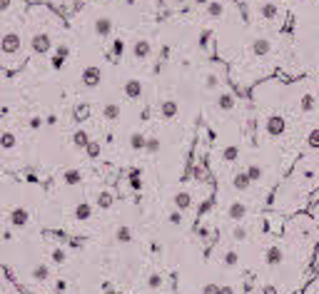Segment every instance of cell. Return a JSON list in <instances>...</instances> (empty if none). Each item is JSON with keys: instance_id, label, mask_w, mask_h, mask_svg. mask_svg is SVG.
<instances>
[{"instance_id": "6da1fadb", "label": "cell", "mask_w": 319, "mask_h": 294, "mask_svg": "<svg viewBox=\"0 0 319 294\" xmlns=\"http://www.w3.org/2000/svg\"><path fill=\"white\" fill-rule=\"evenodd\" d=\"M20 48H23V40H20V35H18V33H5V35H3V40H0V50H3V55H5V58L18 55V53H20Z\"/></svg>"}, {"instance_id": "7a4b0ae2", "label": "cell", "mask_w": 319, "mask_h": 294, "mask_svg": "<svg viewBox=\"0 0 319 294\" xmlns=\"http://www.w3.org/2000/svg\"><path fill=\"white\" fill-rule=\"evenodd\" d=\"M80 82H82V87H87V90L100 87V82H102V70H100V68H95V65L85 68V70H82V75H80Z\"/></svg>"}, {"instance_id": "3957f363", "label": "cell", "mask_w": 319, "mask_h": 294, "mask_svg": "<svg viewBox=\"0 0 319 294\" xmlns=\"http://www.w3.org/2000/svg\"><path fill=\"white\" fill-rule=\"evenodd\" d=\"M264 130H267L269 137H279V135H284V130H287V120H284L282 115H269V117L264 120Z\"/></svg>"}, {"instance_id": "277c9868", "label": "cell", "mask_w": 319, "mask_h": 294, "mask_svg": "<svg viewBox=\"0 0 319 294\" xmlns=\"http://www.w3.org/2000/svg\"><path fill=\"white\" fill-rule=\"evenodd\" d=\"M30 48H33L35 55H48L50 48H53V40H50L48 33H35L33 40H30Z\"/></svg>"}, {"instance_id": "5b68a950", "label": "cell", "mask_w": 319, "mask_h": 294, "mask_svg": "<svg viewBox=\"0 0 319 294\" xmlns=\"http://www.w3.org/2000/svg\"><path fill=\"white\" fill-rule=\"evenodd\" d=\"M150 53H152V45H150V40H145V38H140V40H135L132 43V58L135 60H147L150 58Z\"/></svg>"}, {"instance_id": "8992f818", "label": "cell", "mask_w": 319, "mask_h": 294, "mask_svg": "<svg viewBox=\"0 0 319 294\" xmlns=\"http://www.w3.org/2000/svg\"><path fill=\"white\" fill-rule=\"evenodd\" d=\"M177 112H180V105L175 100H162L160 102V117L162 120H175Z\"/></svg>"}, {"instance_id": "52a82bcc", "label": "cell", "mask_w": 319, "mask_h": 294, "mask_svg": "<svg viewBox=\"0 0 319 294\" xmlns=\"http://www.w3.org/2000/svg\"><path fill=\"white\" fill-rule=\"evenodd\" d=\"M68 55H70V48L63 43V45H58L55 48V53H53V60H50V65H53V70H60L65 63H68Z\"/></svg>"}, {"instance_id": "ba28073f", "label": "cell", "mask_w": 319, "mask_h": 294, "mask_svg": "<svg viewBox=\"0 0 319 294\" xmlns=\"http://www.w3.org/2000/svg\"><path fill=\"white\" fill-rule=\"evenodd\" d=\"M252 55L254 58H264V55H269L272 53V43L267 40V38H257V40H252Z\"/></svg>"}, {"instance_id": "9c48e42d", "label": "cell", "mask_w": 319, "mask_h": 294, "mask_svg": "<svg viewBox=\"0 0 319 294\" xmlns=\"http://www.w3.org/2000/svg\"><path fill=\"white\" fill-rule=\"evenodd\" d=\"M142 92H145V87H142V82H140L137 77H132V80L125 82V95H127V100H140Z\"/></svg>"}, {"instance_id": "30bf717a", "label": "cell", "mask_w": 319, "mask_h": 294, "mask_svg": "<svg viewBox=\"0 0 319 294\" xmlns=\"http://www.w3.org/2000/svg\"><path fill=\"white\" fill-rule=\"evenodd\" d=\"M28 222H30V212L25 207H15L10 212V224L13 227H28Z\"/></svg>"}, {"instance_id": "8fae6325", "label": "cell", "mask_w": 319, "mask_h": 294, "mask_svg": "<svg viewBox=\"0 0 319 294\" xmlns=\"http://www.w3.org/2000/svg\"><path fill=\"white\" fill-rule=\"evenodd\" d=\"M227 217H230V220H235V222L244 220V217H247V205H244V202H239V200H237V202H232V205L227 207Z\"/></svg>"}, {"instance_id": "7c38bea8", "label": "cell", "mask_w": 319, "mask_h": 294, "mask_svg": "<svg viewBox=\"0 0 319 294\" xmlns=\"http://www.w3.org/2000/svg\"><path fill=\"white\" fill-rule=\"evenodd\" d=\"M282 259H284V252H282V247H279V244H274V247H269V249L264 252V262H267L269 267L282 264Z\"/></svg>"}, {"instance_id": "4fadbf2b", "label": "cell", "mask_w": 319, "mask_h": 294, "mask_svg": "<svg viewBox=\"0 0 319 294\" xmlns=\"http://www.w3.org/2000/svg\"><path fill=\"white\" fill-rule=\"evenodd\" d=\"M92 30H95L97 38H107V35L112 33V20H110V18H97L95 25H92Z\"/></svg>"}, {"instance_id": "5bb4252c", "label": "cell", "mask_w": 319, "mask_h": 294, "mask_svg": "<svg viewBox=\"0 0 319 294\" xmlns=\"http://www.w3.org/2000/svg\"><path fill=\"white\" fill-rule=\"evenodd\" d=\"M235 102H237L235 95L225 90V92H220V97H217V110H220V112H230V110H235Z\"/></svg>"}, {"instance_id": "9a60e30c", "label": "cell", "mask_w": 319, "mask_h": 294, "mask_svg": "<svg viewBox=\"0 0 319 294\" xmlns=\"http://www.w3.org/2000/svg\"><path fill=\"white\" fill-rule=\"evenodd\" d=\"M232 187H235L237 192H247V190L252 187V180H249L247 170H244V172H237V175L232 177Z\"/></svg>"}, {"instance_id": "2e32d148", "label": "cell", "mask_w": 319, "mask_h": 294, "mask_svg": "<svg viewBox=\"0 0 319 294\" xmlns=\"http://www.w3.org/2000/svg\"><path fill=\"white\" fill-rule=\"evenodd\" d=\"M30 279L33 282H48L50 279V267L48 264H35L30 269Z\"/></svg>"}, {"instance_id": "e0dca14e", "label": "cell", "mask_w": 319, "mask_h": 294, "mask_svg": "<svg viewBox=\"0 0 319 294\" xmlns=\"http://www.w3.org/2000/svg\"><path fill=\"white\" fill-rule=\"evenodd\" d=\"M172 202H175V210H190L192 207V195L190 192H177L175 197H172Z\"/></svg>"}, {"instance_id": "ac0fdd59", "label": "cell", "mask_w": 319, "mask_h": 294, "mask_svg": "<svg viewBox=\"0 0 319 294\" xmlns=\"http://www.w3.org/2000/svg\"><path fill=\"white\" fill-rule=\"evenodd\" d=\"M259 15H262L264 20H274V18L279 15V10H277V5L272 3V0H264V3L259 5Z\"/></svg>"}, {"instance_id": "d6986e66", "label": "cell", "mask_w": 319, "mask_h": 294, "mask_svg": "<svg viewBox=\"0 0 319 294\" xmlns=\"http://www.w3.org/2000/svg\"><path fill=\"white\" fill-rule=\"evenodd\" d=\"M63 182H65L68 187H78V185L82 182V172H80V170H65V172H63Z\"/></svg>"}, {"instance_id": "ffe728a7", "label": "cell", "mask_w": 319, "mask_h": 294, "mask_svg": "<svg viewBox=\"0 0 319 294\" xmlns=\"http://www.w3.org/2000/svg\"><path fill=\"white\" fill-rule=\"evenodd\" d=\"M127 185H130L132 190H142V170H140V167H132V170L127 172Z\"/></svg>"}, {"instance_id": "44dd1931", "label": "cell", "mask_w": 319, "mask_h": 294, "mask_svg": "<svg viewBox=\"0 0 319 294\" xmlns=\"http://www.w3.org/2000/svg\"><path fill=\"white\" fill-rule=\"evenodd\" d=\"M90 145V137L85 130H75L73 132V147H78V150H85V147Z\"/></svg>"}, {"instance_id": "7402d4cb", "label": "cell", "mask_w": 319, "mask_h": 294, "mask_svg": "<svg viewBox=\"0 0 319 294\" xmlns=\"http://www.w3.org/2000/svg\"><path fill=\"white\" fill-rule=\"evenodd\" d=\"M130 147H132L135 152L145 150V147H147V137H145L142 132H132V135H130Z\"/></svg>"}, {"instance_id": "603a6c76", "label": "cell", "mask_w": 319, "mask_h": 294, "mask_svg": "<svg viewBox=\"0 0 319 294\" xmlns=\"http://www.w3.org/2000/svg\"><path fill=\"white\" fill-rule=\"evenodd\" d=\"M112 202H115V195H112L110 190H102V192L97 195V207H100V210H110Z\"/></svg>"}, {"instance_id": "cb8c5ba5", "label": "cell", "mask_w": 319, "mask_h": 294, "mask_svg": "<svg viewBox=\"0 0 319 294\" xmlns=\"http://www.w3.org/2000/svg\"><path fill=\"white\" fill-rule=\"evenodd\" d=\"M15 145H18V137L10 130H5L3 135H0V147H3V150H13Z\"/></svg>"}, {"instance_id": "d4e9b609", "label": "cell", "mask_w": 319, "mask_h": 294, "mask_svg": "<svg viewBox=\"0 0 319 294\" xmlns=\"http://www.w3.org/2000/svg\"><path fill=\"white\" fill-rule=\"evenodd\" d=\"M75 217H78L80 222H87V220L92 217V207H90L87 202H80V205L75 207Z\"/></svg>"}, {"instance_id": "484cf974", "label": "cell", "mask_w": 319, "mask_h": 294, "mask_svg": "<svg viewBox=\"0 0 319 294\" xmlns=\"http://www.w3.org/2000/svg\"><path fill=\"white\" fill-rule=\"evenodd\" d=\"M115 239H117L120 244H130V242H132V229L125 227V224L117 227V229H115Z\"/></svg>"}, {"instance_id": "4316f807", "label": "cell", "mask_w": 319, "mask_h": 294, "mask_svg": "<svg viewBox=\"0 0 319 294\" xmlns=\"http://www.w3.org/2000/svg\"><path fill=\"white\" fill-rule=\"evenodd\" d=\"M207 15H210V18H215V20H217V18H222V15H225V5L220 3V0H210V5H207Z\"/></svg>"}, {"instance_id": "83f0119b", "label": "cell", "mask_w": 319, "mask_h": 294, "mask_svg": "<svg viewBox=\"0 0 319 294\" xmlns=\"http://www.w3.org/2000/svg\"><path fill=\"white\" fill-rule=\"evenodd\" d=\"M102 117H105V120H120V105L107 102V105L102 107Z\"/></svg>"}, {"instance_id": "f1b7e54d", "label": "cell", "mask_w": 319, "mask_h": 294, "mask_svg": "<svg viewBox=\"0 0 319 294\" xmlns=\"http://www.w3.org/2000/svg\"><path fill=\"white\" fill-rule=\"evenodd\" d=\"M222 264L227 267V269H235V267H239V254L237 252H225V257H222Z\"/></svg>"}, {"instance_id": "f546056e", "label": "cell", "mask_w": 319, "mask_h": 294, "mask_svg": "<svg viewBox=\"0 0 319 294\" xmlns=\"http://www.w3.org/2000/svg\"><path fill=\"white\" fill-rule=\"evenodd\" d=\"M222 160H225V162H235V160H239V147H235V145L225 147V150H222Z\"/></svg>"}, {"instance_id": "4dcf8cb0", "label": "cell", "mask_w": 319, "mask_h": 294, "mask_svg": "<svg viewBox=\"0 0 319 294\" xmlns=\"http://www.w3.org/2000/svg\"><path fill=\"white\" fill-rule=\"evenodd\" d=\"M147 287L155 289V292L162 289V274H160V272H150V274H147Z\"/></svg>"}, {"instance_id": "1f68e13d", "label": "cell", "mask_w": 319, "mask_h": 294, "mask_svg": "<svg viewBox=\"0 0 319 294\" xmlns=\"http://www.w3.org/2000/svg\"><path fill=\"white\" fill-rule=\"evenodd\" d=\"M314 105H317V100H314V95H302V100H299V110L302 112H312L314 110Z\"/></svg>"}, {"instance_id": "d6a6232c", "label": "cell", "mask_w": 319, "mask_h": 294, "mask_svg": "<svg viewBox=\"0 0 319 294\" xmlns=\"http://www.w3.org/2000/svg\"><path fill=\"white\" fill-rule=\"evenodd\" d=\"M247 175H249V180H252V182H259V180L264 177V170H262L257 162H252V165L247 167Z\"/></svg>"}, {"instance_id": "836d02e7", "label": "cell", "mask_w": 319, "mask_h": 294, "mask_svg": "<svg viewBox=\"0 0 319 294\" xmlns=\"http://www.w3.org/2000/svg\"><path fill=\"white\" fill-rule=\"evenodd\" d=\"M307 147H309V150H319V127L309 130V135H307Z\"/></svg>"}, {"instance_id": "e575fe53", "label": "cell", "mask_w": 319, "mask_h": 294, "mask_svg": "<svg viewBox=\"0 0 319 294\" xmlns=\"http://www.w3.org/2000/svg\"><path fill=\"white\" fill-rule=\"evenodd\" d=\"M167 222H170L172 227H182V222H185V217H182V210H172V212L167 215Z\"/></svg>"}, {"instance_id": "d590c367", "label": "cell", "mask_w": 319, "mask_h": 294, "mask_svg": "<svg viewBox=\"0 0 319 294\" xmlns=\"http://www.w3.org/2000/svg\"><path fill=\"white\" fill-rule=\"evenodd\" d=\"M160 147H162V142H160V137H147V147H145V152L155 155V152H160Z\"/></svg>"}, {"instance_id": "8d00e7d4", "label": "cell", "mask_w": 319, "mask_h": 294, "mask_svg": "<svg viewBox=\"0 0 319 294\" xmlns=\"http://www.w3.org/2000/svg\"><path fill=\"white\" fill-rule=\"evenodd\" d=\"M85 152H87V157H90V160H97V157H100V142L90 140V145L85 147Z\"/></svg>"}, {"instance_id": "74e56055", "label": "cell", "mask_w": 319, "mask_h": 294, "mask_svg": "<svg viewBox=\"0 0 319 294\" xmlns=\"http://www.w3.org/2000/svg\"><path fill=\"white\" fill-rule=\"evenodd\" d=\"M50 259H53L55 264H65V262H68V254H65V249H60V247H55V249L50 252Z\"/></svg>"}, {"instance_id": "f35d334b", "label": "cell", "mask_w": 319, "mask_h": 294, "mask_svg": "<svg viewBox=\"0 0 319 294\" xmlns=\"http://www.w3.org/2000/svg\"><path fill=\"white\" fill-rule=\"evenodd\" d=\"M205 87H207V90H217V87H220V77H217L215 73H210V75L205 77Z\"/></svg>"}, {"instance_id": "ab89813d", "label": "cell", "mask_w": 319, "mask_h": 294, "mask_svg": "<svg viewBox=\"0 0 319 294\" xmlns=\"http://www.w3.org/2000/svg\"><path fill=\"white\" fill-rule=\"evenodd\" d=\"M232 239H237V242H244V239H247V227L237 224V227L232 229Z\"/></svg>"}, {"instance_id": "60d3db41", "label": "cell", "mask_w": 319, "mask_h": 294, "mask_svg": "<svg viewBox=\"0 0 319 294\" xmlns=\"http://www.w3.org/2000/svg\"><path fill=\"white\" fill-rule=\"evenodd\" d=\"M125 53V40H115L112 43V58H122Z\"/></svg>"}, {"instance_id": "b9f144b4", "label": "cell", "mask_w": 319, "mask_h": 294, "mask_svg": "<svg viewBox=\"0 0 319 294\" xmlns=\"http://www.w3.org/2000/svg\"><path fill=\"white\" fill-rule=\"evenodd\" d=\"M202 294H220V287L210 282V284H205V287H202Z\"/></svg>"}, {"instance_id": "7bdbcfd3", "label": "cell", "mask_w": 319, "mask_h": 294, "mask_svg": "<svg viewBox=\"0 0 319 294\" xmlns=\"http://www.w3.org/2000/svg\"><path fill=\"white\" fill-rule=\"evenodd\" d=\"M210 38H212V33H210V30H205V33H202V38H200V48H207Z\"/></svg>"}, {"instance_id": "ee69618b", "label": "cell", "mask_w": 319, "mask_h": 294, "mask_svg": "<svg viewBox=\"0 0 319 294\" xmlns=\"http://www.w3.org/2000/svg\"><path fill=\"white\" fill-rule=\"evenodd\" d=\"M13 5V0H0V13H8Z\"/></svg>"}, {"instance_id": "f6af8a7d", "label": "cell", "mask_w": 319, "mask_h": 294, "mask_svg": "<svg viewBox=\"0 0 319 294\" xmlns=\"http://www.w3.org/2000/svg\"><path fill=\"white\" fill-rule=\"evenodd\" d=\"M262 294H277V287L274 284H264L262 287Z\"/></svg>"}, {"instance_id": "bcb514c9", "label": "cell", "mask_w": 319, "mask_h": 294, "mask_svg": "<svg viewBox=\"0 0 319 294\" xmlns=\"http://www.w3.org/2000/svg\"><path fill=\"white\" fill-rule=\"evenodd\" d=\"M70 244H73L75 249H80V247H82L85 242H82V237H73V239H70Z\"/></svg>"}, {"instance_id": "7dc6e473", "label": "cell", "mask_w": 319, "mask_h": 294, "mask_svg": "<svg viewBox=\"0 0 319 294\" xmlns=\"http://www.w3.org/2000/svg\"><path fill=\"white\" fill-rule=\"evenodd\" d=\"M220 294H235V287L225 284V287H220Z\"/></svg>"}, {"instance_id": "c3c4849f", "label": "cell", "mask_w": 319, "mask_h": 294, "mask_svg": "<svg viewBox=\"0 0 319 294\" xmlns=\"http://www.w3.org/2000/svg\"><path fill=\"white\" fill-rule=\"evenodd\" d=\"M65 287H68V282H65V279H60V282L55 284V289H58V292H65Z\"/></svg>"}, {"instance_id": "681fc988", "label": "cell", "mask_w": 319, "mask_h": 294, "mask_svg": "<svg viewBox=\"0 0 319 294\" xmlns=\"http://www.w3.org/2000/svg\"><path fill=\"white\" fill-rule=\"evenodd\" d=\"M30 127L38 130V127H40V117H33V120H30Z\"/></svg>"}, {"instance_id": "f907efd6", "label": "cell", "mask_w": 319, "mask_h": 294, "mask_svg": "<svg viewBox=\"0 0 319 294\" xmlns=\"http://www.w3.org/2000/svg\"><path fill=\"white\" fill-rule=\"evenodd\" d=\"M3 239H5V242H10V239H13V232H10V229H5V232H3Z\"/></svg>"}, {"instance_id": "816d5d0a", "label": "cell", "mask_w": 319, "mask_h": 294, "mask_svg": "<svg viewBox=\"0 0 319 294\" xmlns=\"http://www.w3.org/2000/svg\"><path fill=\"white\" fill-rule=\"evenodd\" d=\"M55 294H63V292H55Z\"/></svg>"}]
</instances>
